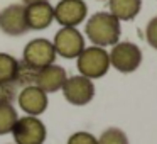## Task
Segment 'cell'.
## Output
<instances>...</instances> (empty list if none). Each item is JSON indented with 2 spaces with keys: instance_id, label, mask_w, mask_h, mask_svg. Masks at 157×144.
I'll return each mask as SVG.
<instances>
[{
  "instance_id": "6da1fadb",
  "label": "cell",
  "mask_w": 157,
  "mask_h": 144,
  "mask_svg": "<svg viewBox=\"0 0 157 144\" xmlns=\"http://www.w3.org/2000/svg\"><path fill=\"white\" fill-rule=\"evenodd\" d=\"M85 34L93 42V46H100V48L113 46L118 42L122 34L120 21L113 17L110 12H96L86 21Z\"/></svg>"
},
{
  "instance_id": "7a4b0ae2",
  "label": "cell",
  "mask_w": 157,
  "mask_h": 144,
  "mask_svg": "<svg viewBox=\"0 0 157 144\" xmlns=\"http://www.w3.org/2000/svg\"><path fill=\"white\" fill-rule=\"evenodd\" d=\"M78 71L79 75L90 80L101 78L110 70V58L105 48L100 46H88L79 53L78 58Z\"/></svg>"
},
{
  "instance_id": "3957f363",
  "label": "cell",
  "mask_w": 157,
  "mask_h": 144,
  "mask_svg": "<svg viewBox=\"0 0 157 144\" xmlns=\"http://www.w3.org/2000/svg\"><path fill=\"white\" fill-rule=\"evenodd\" d=\"M110 66L120 73H132L142 63V49L133 42H117L112 46V51L108 53Z\"/></svg>"
},
{
  "instance_id": "277c9868",
  "label": "cell",
  "mask_w": 157,
  "mask_h": 144,
  "mask_svg": "<svg viewBox=\"0 0 157 144\" xmlns=\"http://www.w3.org/2000/svg\"><path fill=\"white\" fill-rule=\"evenodd\" d=\"M15 144H44L48 130L42 120H39L34 115L19 117L12 129Z\"/></svg>"
},
{
  "instance_id": "5b68a950",
  "label": "cell",
  "mask_w": 157,
  "mask_h": 144,
  "mask_svg": "<svg viewBox=\"0 0 157 144\" xmlns=\"http://www.w3.org/2000/svg\"><path fill=\"white\" fill-rule=\"evenodd\" d=\"M52 46L56 56H61L64 59L78 58L79 53L85 49V36L76 27H61L56 32Z\"/></svg>"
},
{
  "instance_id": "8992f818",
  "label": "cell",
  "mask_w": 157,
  "mask_h": 144,
  "mask_svg": "<svg viewBox=\"0 0 157 144\" xmlns=\"http://www.w3.org/2000/svg\"><path fill=\"white\" fill-rule=\"evenodd\" d=\"M22 58H24L22 61L27 63L29 66H32L36 70H42L49 65H54L56 51L51 41H48L44 38H37V39H32L25 46Z\"/></svg>"
},
{
  "instance_id": "52a82bcc",
  "label": "cell",
  "mask_w": 157,
  "mask_h": 144,
  "mask_svg": "<svg viewBox=\"0 0 157 144\" xmlns=\"http://www.w3.org/2000/svg\"><path fill=\"white\" fill-rule=\"evenodd\" d=\"M63 95L71 105H86L95 97V85L90 78L83 75H76L71 78H66L63 85Z\"/></svg>"
},
{
  "instance_id": "ba28073f",
  "label": "cell",
  "mask_w": 157,
  "mask_h": 144,
  "mask_svg": "<svg viewBox=\"0 0 157 144\" xmlns=\"http://www.w3.org/2000/svg\"><path fill=\"white\" fill-rule=\"evenodd\" d=\"M88 7L85 0H61L54 7V21L63 27H76L85 22Z\"/></svg>"
},
{
  "instance_id": "9c48e42d",
  "label": "cell",
  "mask_w": 157,
  "mask_h": 144,
  "mask_svg": "<svg viewBox=\"0 0 157 144\" xmlns=\"http://www.w3.org/2000/svg\"><path fill=\"white\" fill-rule=\"evenodd\" d=\"M0 29L7 36H24L29 31L24 4H12L0 12Z\"/></svg>"
},
{
  "instance_id": "30bf717a",
  "label": "cell",
  "mask_w": 157,
  "mask_h": 144,
  "mask_svg": "<svg viewBox=\"0 0 157 144\" xmlns=\"http://www.w3.org/2000/svg\"><path fill=\"white\" fill-rule=\"evenodd\" d=\"M17 102L19 107L24 110L27 115H41V114L46 112L48 109V93L42 92L39 86H25V88L21 90V93L17 95Z\"/></svg>"
},
{
  "instance_id": "8fae6325",
  "label": "cell",
  "mask_w": 157,
  "mask_h": 144,
  "mask_svg": "<svg viewBox=\"0 0 157 144\" xmlns=\"http://www.w3.org/2000/svg\"><path fill=\"white\" fill-rule=\"evenodd\" d=\"M25 17H27L29 31H42L48 29L54 21V7L49 2L25 5Z\"/></svg>"
},
{
  "instance_id": "7c38bea8",
  "label": "cell",
  "mask_w": 157,
  "mask_h": 144,
  "mask_svg": "<svg viewBox=\"0 0 157 144\" xmlns=\"http://www.w3.org/2000/svg\"><path fill=\"white\" fill-rule=\"evenodd\" d=\"M66 70L59 65H49L46 68L39 70L37 73V82H36V86L42 90L46 93H54L58 90L63 88L66 82Z\"/></svg>"
},
{
  "instance_id": "4fadbf2b",
  "label": "cell",
  "mask_w": 157,
  "mask_h": 144,
  "mask_svg": "<svg viewBox=\"0 0 157 144\" xmlns=\"http://www.w3.org/2000/svg\"><path fill=\"white\" fill-rule=\"evenodd\" d=\"M110 14L122 21H132L142 9V0H108Z\"/></svg>"
},
{
  "instance_id": "5bb4252c",
  "label": "cell",
  "mask_w": 157,
  "mask_h": 144,
  "mask_svg": "<svg viewBox=\"0 0 157 144\" xmlns=\"http://www.w3.org/2000/svg\"><path fill=\"white\" fill-rule=\"evenodd\" d=\"M19 73V59L12 54L0 53V83L5 85H15Z\"/></svg>"
},
{
  "instance_id": "9a60e30c",
  "label": "cell",
  "mask_w": 157,
  "mask_h": 144,
  "mask_svg": "<svg viewBox=\"0 0 157 144\" xmlns=\"http://www.w3.org/2000/svg\"><path fill=\"white\" fill-rule=\"evenodd\" d=\"M37 73L39 70L29 66L24 61H19V73H17V80H15V86H19V88L34 86L36 82H37Z\"/></svg>"
},
{
  "instance_id": "2e32d148",
  "label": "cell",
  "mask_w": 157,
  "mask_h": 144,
  "mask_svg": "<svg viewBox=\"0 0 157 144\" xmlns=\"http://www.w3.org/2000/svg\"><path fill=\"white\" fill-rule=\"evenodd\" d=\"M17 119V110L12 105H0V136L10 134Z\"/></svg>"
},
{
  "instance_id": "e0dca14e",
  "label": "cell",
  "mask_w": 157,
  "mask_h": 144,
  "mask_svg": "<svg viewBox=\"0 0 157 144\" xmlns=\"http://www.w3.org/2000/svg\"><path fill=\"white\" fill-rule=\"evenodd\" d=\"M98 144H128L127 134L118 127H110V129L103 130L101 136L98 139Z\"/></svg>"
},
{
  "instance_id": "ac0fdd59",
  "label": "cell",
  "mask_w": 157,
  "mask_h": 144,
  "mask_svg": "<svg viewBox=\"0 0 157 144\" xmlns=\"http://www.w3.org/2000/svg\"><path fill=\"white\" fill-rule=\"evenodd\" d=\"M17 100V86L0 83V105H12Z\"/></svg>"
},
{
  "instance_id": "d6986e66",
  "label": "cell",
  "mask_w": 157,
  "mask_h": 144,
  "mask_svg": "<svg viewBox=\"0 0 157 144\" xmlns=\"http://www.w3.org/2000/svg\"><path fill=\"white\" fill-rule=\"evenodd\" d=\"M68 144H98V139L90 132H75L68 139Z\"/></svg>"
},
{
  "instance_id": "ffe728a7",
  "label": "cell",
  "mask_w": 157,
  "mask_h": 144,
  "mask_svg": "<svg viewBox=\"0 0 157 144\" xmlns=\"http://www.w3.org/2000/svg\"><path fill=\"white\" fill-rule=\"evenodd\" d=\"M145 39L154 49H157V17L150 19L145 29Z\"/></svg>"
},
{
  "instance_id": "44dd1931",
  "label": "cell",
  "mask_w": 157,
  "mask_h": 144,
  "mask_svg": "<svg viewBox=\"0 0 157 144\" xmlns=\"http://www.w3.org/2000/svg\"><path fill=\"white\" fill-rule=\"evenodd\" d=\"M39 2H48V0H22L24 5H31V4H39Z\"/></svg>"
}]
</instances>
